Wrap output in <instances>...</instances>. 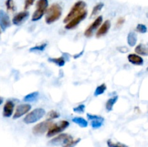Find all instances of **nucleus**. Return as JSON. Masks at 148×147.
I'll use <instances>...</instances> for the list:
<instances>
[{"label": "nucleus", "mask_w": 148, "mask_h": 147, "mask_svg": "<svg viewBox=\"0 0 148 147\" xmlns=\"http://www.w3.org/2000/svg\"><path fill=\"white\" fill-rule=\"evenodd\" d=\"M62 13V8L59 4H52L47 10L45 21L47 24H52L60 18Z\"/></svg>", "instance_id": "nucleus-1"}, {"label": "nucleus", "mask_w": 148, "mask_h": 147, "mask_svg": "<svg viewBox=\"0 0 148 147\" xmlns=\"http://www.w3.org/2000/svg\"><path fill=\"white\" fill-rule=\"evenodd\" d=\"M86 7V3L83 1H78L73 5L71 9L70 12L68 13L67 15L64 20V22L68 23L70 20H72L74 17H77L79 14L85 11V8Z\"/></svg>", "instance_id": "nucleus-2"}, {"label": "nucleus", "mask_w": 148, "mask_h": 147, "mask_svg": "<svg viewBox=\"0 0 148 147\" xmlns=\"http://www.w3.org/2000/svg\"><path fill=\"white\" fill-rule=\"evenodd\" d=\"M46 114V111L43 108H36L30 112H29L25 118L23 119V122L26 124H31L37 122L39 120L41 119Z\"/></svg>", "instance_id": "nucleus-3"}, {"label": "nucleus", "mask_w": 148, "mask_h": 147, "mask_svg": "<svg viewBox=\"0 0 148 147\" xmlns=\"http://www.w3.org/2000/svg\"><path fill=\"white\" fill-rule=\"evenodd\" d=\"M49 1L48 0H38L36 3V10L32 16V21L36 22L42 18L47 10Z\"/></svg>", "instance_id": "nucleus-4"}, {"label": "nucleus", "mask_w": 148, "mask_h": 147, "mask_svg": "<svg viewBox=\"0 0 148 147\" xmlns=\"http://www.w3.org/2000/svg\"><path fill=\"white\" fill-rule=\"evenodd\" d=\"M69 125V122L67 120H62L59 123L53 124L48 131L47 137H53V135L58 133H60L63 131H64Z\"/></svg>", "instance_id": "nucleus-5"}, {"label": "nucleus", "mask_w": 148, "mask_h": 147, "mask_svg": "<svg viewBox=\"0 0 148 147\" xmlns=\"http://www.w3.org/2000/svg\"><path fill=\"white\" fill-rule=\"evenodd\" d=\"M72 140H73L72 137L70 135L66 133H62L60 135H57L55 138H52L49 142V145L51 146H59V145H66L68 143L70 142Z\"/></svg>", "instance_id": "nucleus-6"}, {"label": "nucleus", "mask_w": 148, "mask_h": 147, "mask_svg": "<svg viewBox=\"0 0 148 147\" xmlns=\"http://www.w3.org/2000/svg\"><path fill=\"white\" fill-rule=\"evenodd\" d=\"M53 125V122L50 120H46L40 123L37 124L33 128V133L34 135H39L44 133L46 131H49L50 127Z\"/></svg>", "instance_id": "nucleus-7"}, {"label": "nucleus", "mask_w": 148, "mask_h": 147, "mask_svg": "<svg viewBox=\"0 0 148 147\" xmlns=\"http://www.w3.org/2000/svg\"><path fill=\"white\" fill-rule=\"evenodd\" d=\"M87 14H88V12L85 10L81 14H79V15L74 17L72 20H70L69 22L66 23V26H65V29H66V30H71V29H73L75 27H76L86 17Z\"/></svg>", "instance_id": "nucleus-8"}, {"label": "nucleus", "mask_w": 148, "mask_h": 147, "mask_svg": "<svg viewBox=\"0 0 148 147\" xmlns=\"http://www.w3.org/2000/svg\"><path fill=\"white\" fill-rule=\"evenodd\" d=\"M103 22V17L102 16H99V17H97L95 20H94L93 22L88 27L86 30L85 31V36L87 37H90L92 35L94 31H95L96 29H98V27H99L101 24Z\"/></svg>", "instance_id": "nucleus-9"}, {"label": "nucleus", "mask_w": 148, "mask_h": 147, "mask_svg": "<svg viewBox=\"0 0 148 147\" xmlns=\"http://www.w3.org/2000/svg\"><path fill=\"white\" fill-rule=\"evenodd\" d=\"M87 117H88V120L91 121V126L94 129H97V128H101L103 123L104 118H102L101 116L96 115H92V114L88 113L87 114Z\"/></svg>", "instance_id": "nucleus-10"}, {"label": "nucleus", "mask_w": 148, "mask_h": 147, "mask_svg": "<svg viewBox=\"0 0 148 147\" xmlns=\"http://www.w3.org/2000/svg\"><path fill=\"white\" fill-rule=\"evenodd\" d=\"M31 109V106L29 104H21L19 105L16 108L15 112H14V115H13V119H17V118H20L25 114L28 112Z\"/></svg>", "instance_id": "nucleus-11"}, {"label": "nucleus", "mask_w": 148, "mask_h": 147, "mask_svg": "<svg viewBox=\"0 0 148 147\" xmlns=\"http://www.w3.org/2000/svg\"><path fill=\"white\" fill-rule=\"evenodd\" d=\"M10 25H11V21L8 14L3 10H0V27L4 31Z\"/></svg>", "instance_id": "nucleus-12"}, {"label": "nucleus", "mask_w": 148, "mask_h": 147, "mask_svg": "<svg viewBox=\"0 0 148 147\" xmlns=\"http://www.w3.org/2000/svg\"><path fill=\"white\" fill-rule=\"evenodd\" d=\"M29 16V12L27 11H23L20 12L18 14H16L15 16H14L12 19V22L13 24H15V25H20Z\"/></svg>", "instance_id": "nucleus-13"}, {"label": "nucleus", "mask_w": 148, "mask_h": 147, "mask_svg": "<svg viewBox=\"0 0 148 147\" xmlns=\"http://www.w3.org/2000/svg\"><path fill=\"white\" fill-rule=\"evenodd\" d=\"M14 104L12 101L8 100L6 102L3 108V116L5 118H10L12 115L13 110H14Z\"/></svg>", "instance_id": "nucleus-14"}, {"label": "nucleus", "mask_w": 148, "mask_h": 147, "mask_svg": "<svg viewBox=\"0 0 148 147\" xmlns=\"http://www.w3.org/2000/svg\"><path fill=\"white\" fill-rule=\"evenodd\" d=\"M110 27H111V22L109 20H106L103 22V24L101 26L99 29H98V32L96 33V37L99 38V37H102V36L105 35L109 30Z\"/></svg>", "instance_id": "nucleus-15"}, {"label": "nucleus", "mask_w": 148, "mask_h": 147, "mask_svg": "<svg viewBox=\"0 0 148 147\" xmlns=\"http://www.w3.org/2000/svg\"><path fill=\"white\" fill-rule=\"evenodd\" d=\"M127 59L130 63L134 65H137V66H142L144 63V60H143V58L137 54L131 53V54L129 55Z\"/></svg>", "instance_id": "nucleus-16"}, {"label": "nucleus", "mask_w": 148, "mask_h": 147, "mask_svg": "<svg viewBox=\"0 0 148 147\" xmlns=\"http://www.w3.org/2000/svg\"><path fill=\"white\" fill-rule=\"evenodd\" d=\"M137 35L134 32H130L128 34V36H127V43H128V45L130 46H135L137 44Z\"/></svg>", "instance_id": "nucleus-17"}, {"label": "nucleus", "mask_w": 148, "mask_h": 147, "mask_svg": "<svg viewBox=\"0 0 148 147\" xmlns=\"http://www.w3.org/2000/svg\"><path fill=\"white\" fill-rule=\"evenodd\" d=\"M135 52L138 55L141 56H148V48L144 44H139L137 47L135 48Z\"/></svg>", "instance_id": "nucleus-18"}, {"label": "nucleus", "mask_w": 148, "mask_h": 147, "mask_svg": "<svg viewBox=\"0 0 148 147\" xmlns=\"http://www.w3.org/2000/svg\"><path fill=\"white\" fill-rule=\"evenodd\" d=\"M38 97H39L38 92H34L26 95V96L24 97V99H23V100L26 102H34V101L37 100Z\"/></svg>", "instance_id": "nucleus-19"}, {"label": "nucleus", "mask_w": 148, "mask_h": 147, "mask_svg": "<svg viewBox=\"0 0 148 147\" xmlns=\"http://www.w3.org/2000/svg\"><path fill=\"white\" fill-rule=\"evenodd\" d=\"M117 99H118V96H114L107 100L106 104V110L108 111V112L112 110L113 107H114V105L116 104Z\"/></svg>", "instance_id": "nucleus-20"}, {"label": "nucleus", "mask_w": 148, "mask_h": 147, "mask_svg": "<svg viewBox=\"0 0 148 147\" xmlns=\"http://www.w3.org/2000/svg\"><path fill=\"white\" fill-rule=\"evenodd\" d=\"M48 60H49V62L55 63V64L60 66V67H62L65 64V59L63 56L60 58H49Z\"/></svg>", "instance_id": "nucleus-21"}, {"label": "nucleus", "mask_w": 148, "mask_h": 147, "mask_svg": "<svg viewBox=\"0 0 148 147\" xmlns=\"http://www.w3.org/2000/svg\"><path fill=\"white\" fill-rule=\"evenodd\" d=\"M72 121L80 127H82V128H86L88 125V121L85 118H81V117H75L72 119Z\"/></svg>", "instance_id": "nucleus-22"}, {"label": "nucleus", "mask_w": 148, "mask_h": 147, "mask_svg": "<svg viewBox=\"0 0 148 147\" xmlns=\"http://www.w3.org/2000/svg\"><path fill=\"white\" fill-rule=\"evenodd\" d=\"M107 87H106V85L105 84H101L100 86H98V87L95 89V92H94V96L97 97L98 95H101L102 94H103L105 92V91L106 90Z\"/></svg>", "instance_id": "nucleus-23"}, {"label": "nucleus", "mask_w": 148, "mask_h": 147, "mask_svg": "<svg viewBox=\"0 0 148 147\" xmlns=\"http://www.w3.org/2000/svg\"><path fill=\"white\" fill-rule=\"evenodd\" d=\"M103 6L104 4H103V3H98V4H96V5L93 7V9H92V12H91V15H90L91 17H94V16L97 15V14L101 12V10H102Z\"/></svg>", "instance_id": "nucleus-24"}, {"label": "nucleus", "mask_w": 148, "mask_h": 147, "mask_svg": "<svg viewBox=\"0 0 148 147\" xmlns=\"http://www.w3.org/2000/svg\"><path fill=\"white\" fill-rule=\"evenodd\" d=\"M5 5L7 7V10L14 12L16 10V7L13 0H7L5 2Z\"/></svg>", "instance_id": "nucleus-25"}, {"label": "nucleus", "mask_w": 148, "mask_h": 147, "mask_svg": "<svg viewBox=\"0 0 148 147\" xmlns=\"http://www.w3.org/2000/svg\"><path fill=\"white\" fill-rule=\"evenodd\" d=\"M46 46H47V44H46V43L38 45V46H34V47H32L31 48H30V51H43V50H45V48H46Z\"/></svg>", "instance_id": "nucleus-26"}, {"label": "nucleus", "mask_w": 148, "mask_h": 147, "mask_svg": "<svg viewBox=\"0 0 148 147\" xmlns=\"http://www.w3.org/2000/svg\"><path fill=\"white\" fill-rule=\"evenodd\" d=\"M107 145L108 147H128L125 144H123L119 142H113L111 140H108L107 141Z\"/></svg>", "instance_id": "nucleus-27"}, {"label": "nucleus", "mask_w": 148, "mask_h": 147, "mask_svg": "<svg viewBox=\"0 0 148 147\" xmlns=\"http://www.w3.org/2000/svg\"><path fill=\"white\" fill-rule=\"evenodd\" d=\"M59 115H59V113H58L57 112H56V111L54 110H51L47 114V120H51L56 119V118H59Z\"/></svg>", "instance_id": "nucleus-28"}, {"label": "nucleus", "mask_w": 148, "mask_h": 147, "mask_svg": "<svg viewBox=\"0 0 148 147\" xmlns=\"http://www.w3.org/2000/svg\"><path fill=\"white\" fill-rule=\"evenodd\" d=\"M136 30L140 33H146L147 31V27L145 24H139L136 27Z\"/></svg>", "instance_id": "nucleus-29"}, {"label": "nucleus", "mask_w": 148, "mask_h": 147, "mask_svg": "<svg viewBox=\"0 0 148 147\" xmlns=\"http://www.w3.org/2000/svg\"><path fill=\"white\" fill-rule=\"evenodd\" d=\"M85 105H78L77 107L73 109L74 112H77V113H82V112H85Z\"/></svg>", "instance_id": "nucleus-30"}, {"label": "nucleus", "mask_w": 148, "mask_h": 147, "mask_svg": "<svg viewBox=\"0 0 148 147\" xmlns=\"http://www.w3.org/2000/svg\"><path fill=\"white\" fill-rule=\"evenodd\" d=\"M79 141H80V139H79V138H77V139H75V140L73 139V140H72L70 142L68 143L67 144H66V145L64 146V147H74L75 146H76L77 144L79 142Z\"/></svg>", "instance_id": "nucleus-31"}, {"label": "nucleus", "mask_w": 148, "mask_h": 147, "mask_svg": "<svg viewBox=\"0 0 148 147\" xmlns=\"http://www.w3.org/2000/svg\"><path fill=\"white\" fill-rule=\"evenodd\" d=\"M34 1L35 0H25V7H24L25 10H27L30 6L33 5V3H34Z\"/></svg>", "instance_id": "nucleus-32"}, {"label": "nucleus", "mask_w": 148, "mask_h": 147, "mask_svg": "<svg viewBox=\"0 0 148 147\" xmlns=\"http://www.w3.org/2000/svg\"><path fill=\"white\" fill-rule=\"evenodd\" d=\"M124 22H125V19H124V17H119L116 22V27H121V26L123 25V24L124 23Z\"/></svg>", "instance_id": "nucleus-33"}, {"label": "nucleus", "mask_w": 148, "mask_h": 147, "mask_svg": "<svg viewBox=\"0 0 148 147\" xmlns=\"http://www.w3.org/2000/svg\"><path fill=\"white\" fill-rule=\"evenodd\" d=\"M117 50H119V52H121V53H127V52L129 51V49L127 48V47H125V46H121V47H118L117 48Z\"/></svg>", "instance_id": "nucleus-34"}, {"label": "nucleus", "mask_w": 148, "mask_h": 147, "mask_svg": "<svg viewBox=\"0 0 148 147\" xmlns=\"http://www.w3.org/2000/svg\"><path fill=\"white\" fill-rule=\"evenodd\" d=\"M82 53H83V50H82V52L81 53H79V54H77V55H76V56H74V57L75 58V59H77V58H78V57H79V56H81V55L82 54Z\"/></svg>", "instance_id": "nucleus-35"}, {"label": "nucleus", "mask_w": 148, "mask_h": 147, "mask_svg": "<svg viewBox=\"0 0 148 147\" xmlns=\"http://www.w3.org/2000/svg\"><path fill=\"white\" fill-rule=\"evenodd\" d=\"M3 102V99H1V98H0V105H1V103H2Z\"/></svg>", "instance_id": "nucleus-36"}, {"label": "nucleus", "mask_w": 148, "mask_h": 147, "mask_svg": "<svg viewBox=\"0 0 148 147\" xmlns=\"http://www.w3.org/2000/svg\"><path fill=\"white\" fill-rule=\"evenodd\" d=\"M146 16H147V17L148 18V12L147 13V14H146Z\"/></svg>", "instance_id": "nucleus-37"}, {"label": "nucleus", "mask_w": 148, "mask_h": 147, "mask_svg": "<svg viewBox=\"0 0 148 147\" xmlns=\"http://www.w3.org/2000/svg\"><path fill=\"white\" fill-rule=\"evenodd\" d=\"M0 35H1V30H0Z\"/></svg>", "instance_id": "nucleus-38"}, {"label": "nucleus", "mask_w": 148, "mask_h": 147, "mask_svg": "<svg viewBox=\"0 0 148 147\" xmlns=\"http://www.w3.org/2000/svg\"><path fill=\"white\" fill-rule=\"evenodd\" d=\"M147 71H148V67L147 68Z\"/></svg>", "instance_id": "nucleus-39"}, {"label": "nucleus", "mask_w": 148, "mask_h": 147, "mask_svg": "<svg viewBox=\"0 0 148 147\" xmlns=\"http://www.w3.org/2000/svg\"><path fill=\"white\" fill-rule=\"evenodd\" d=\"M147 48H148V44H147Z\"/></svg>", "instance_id": "nucleus-40"}]
</instances>
